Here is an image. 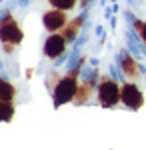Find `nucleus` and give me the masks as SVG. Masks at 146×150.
<instances>
[{"instance_id": "obj_13", "label": "nucleus", "mask_w": 146, "mask_h": 150, "mask_svg": "<svg viewBox=\"0 0 146 150\" xmlns=\"http://www.w3.org/2000/svg\"><path fill=\"white\" fill-rule=\"evenodd\" d=\"M134 26H136V32L140 34V38L146 42V22H136Z\"/></svg>"}, {"instance_id": "obj_10", "label": "nucleus", "mask_w": 146, "mask_h": 150, "mask_svg": "<svg viewBox=\"0 0 146 150\" xmlns=\"http://www.w3.org/2000/svg\"><path fill=\"white\" fill-rule=\"evenodd\" d=\"M80 24H82V18H78V20H74V22H72V24H70V26L66 28V32H64V38H66V40H72L74 36L78 34V30H80Z\"/></svg>"}, {"instance_id": "obj_8", "label": "nucleus", "mask_w": 146, "mask_h": 150, "mask_svg": "<svg viewBox=\"0 0 146 150\" xmlns=\"http://www.w3.org/2000/svg\"><path fill=\"white\" fill-rule=\"evenodd\" d=\"M12 98H14V86L0 78V100H8L10 102Z\"/></svg>"}, {"instance_id": "obj_2", "label": "nucleus", "mask_w": 146, "mask_h": 150, "mask_svg": "<svg viewBox=\"0 0 146 150\" xmlns=\"http://www.w3.org/2000/svg\"><path fill=\"white\" fill-rule=\"evenodd\" d=\"M98 98H100V104L102 106H114V104L118 102V100H122V96H120V88H118V84L114 80H106L100 84V88H98Z\"/></svg>"}, {"instance_id": "obj_9", "label": "nucleus", "mask_w": 146, "mask_h": 150, "mask_svg": "<svg viewBox=\"0 0 146 150\" xmlns=\"http://www.w3.org/2000/svg\"><path fill=\"white\" fill-rule=\"evenodd\" d=\"M14 114V108L8 100H0V120H10Z\"/></svg>"}, {"instance_id": "obj_5", "label": "nucleus", "mask_w": 146, "mask_h": 150, "mask_svg": "<svg viewBox=\"0 0 146 150\" xmlns=\"http://www.w3.org/2000/svg\"><path fill=\"white\" fill-rule=\"evenodd\" d=\"M66 48V38L64 36H58V34H52L44 44V52L48 58H58Z\"/></svg>"}, {"instance_id": "obj_6", "label": "nucleus", "mask_w": 146, "mask_h": 150, "mask_svg": "<svg viewBox=\"0 0 146 150\" xmlns=\"http://www.w3.org/2000/svg\"><path fill=\"white\" fill-rule=\"evenodd\" d=\"M66 24V14L64 10H50L44 14V26L50 30V32H54V30H60L62 26Z\"/></svg>"}, {"instance_id": "obj_11", "label": "nucleus", "mask_w": 146, "mask_h": 150, "mask_svg": "<svg viewBox=\"0 0 146 150\" xmlns=\"http://www.w3.org/2000/svg\"><path fill=\"white\" fill-rule=\"evenodd\" d=\"M50 2H52V6L58 8V10H70L76 4V0H50Z\"/></svg>"}, {"instance_id": "obj_3", "label": "nucleus", "mask_w": 146, "mask_h": 150, "mask_svg": "<svg viewBox=\"0 0 146 150\" xmlns=\"http://www.w3.org/2000/svg\"><path fill=\"white\" fill-rule=\"evenodd\" d=\"M120 96H122V102L128 106V108H132V110H138L142 102H144V98H142V92L138 90V86L132 84V82H128V84H124L122 88H120Z\"/></svg>"}, {"instance_id": "obj_4", "label": "nucleus", "mask_w": 146, "mask_h": 150, "mask_svg": "<svg viewBox=\"0 0 146 150\" xmlns=\"http://www.w3.org/2000/svg\"><path fill=\"white\" fill-rule=\"evenodd\" d=\"M0 38L4 42H10V44H16V42L22 40V32H20L18 24L12 18H4L2 20V24H0Z\"/></svg>"}, {"instance_id": "obj_1", "label": "nucleus", "mask_w": 146, "mask_h": 150, "mask_svg": "<svg viewBox=\"0 0 146 150\" xmlns=\"http://www.w3.org/2000/svg\"><path fill=\"white\" fill-rule=\"evenodd\" d=\"M76 90H78V84H76V72H72L70 76L62 78L60 84L56 86V92H54V104H64L68 100H72L76 96Z\"/></svg>"}, {"instance_id": "obj_12", "label": "nucleus", "mask_w": 146, "mask_h": 150, "mask_svg": "<svg viewBox=\"0 0 146 150\" xmlns=\"http://www.w3.org/2000/svg\"><path fill=\"white\" fill-rule=\"evenodd\" d=\"M90 88H92V82H88V84H84L82 88H78L76 90V102H84L86 98H88V94H90Z\"/></svg>"}, {"instance_id": "obj_7", "label": "nucleus", "mask_w": 146, "mask_h": 150, "mask_svg": "<svg viewBox=\"0 0 146 150\" xmlns=\"http://www.w3.org/2000/svg\"><path fill=\"white\" fill-rule=\"evenodd\" d=\"M122 70H124V74H126L128 78H138V74H140V68H138L136 60L130 56V54H124V58H122Z\"/></svg>"}]
</instances>
